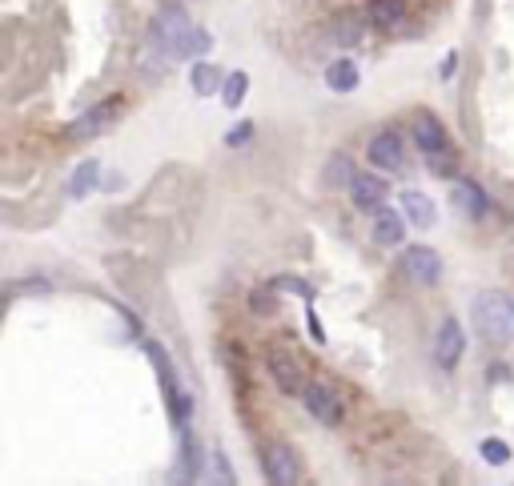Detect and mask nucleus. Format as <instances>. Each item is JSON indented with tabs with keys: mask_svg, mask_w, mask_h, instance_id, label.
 Here are the masks:
<instances>
[{
	"mask_svg": "<svg viewBox=\"0 0 514 486\" xmlns=\"http://www.w3.org/2000/svg\"><path fill=\"white\" fill-rule=\"evenodd\" d=\"M121 109H125V97H105V101H97L93 109H85L77 121H69L65 137H69V141H93L97 133H105V129L121 117Z\"/></svg>",
	"mask_w": 514,
	"mask_h": 486,
	"instance_id": "obj_5",
	"label": "nucleus"
},
{
	"mask_svg": "<svg viewBox=\"0 0 514 486\" xmlns=\"http://www.w3.org/2000/svg\"><path fill=\"white\" fill-rule=\"evenodd\" d=\"M153 45H161L169 57H197L209 49V33H201L181 5H165L153 21Z\"/></svg>",
	"mask_w": 514,
	"mask_h": 486,
	"instance_id": "obj_1",
	"label": "nucleus"
},
{
	"mask_svg": "<svg viewBox=\"0 0 514 486\" xmlns=\"http://www.w3.org/2000/svg\"><path fill=\"white\" fill-rule=\"evenodd\" d=\"M270 290H274V286H270ZM270 290H262V294H253V310H270V306H274Z\"/></svg>",
	"mask_w": 514,
	"mask_h": 486,
	"instance_id": "obj_27",
	"label": "nucleus"
},
{
	"mask_svg": "<svg viewBox=\"0 0 514 486\" xmlns=\"http://www.w3.org/2000/svg\"><path fill=\"white\" fill-rule=\"evenodd\" d=\"M402 274H406V282H414V286H438V282H442V258H438V250H430V246H410V250L402 254Z\"/></svg>",
	"mask_w": 514,
	"mask_h": 486,
	"instance_id": "obj_8",
	"label": "nucleus"
},
{
	"mask_svg": "<svg viewBox=\"0 0 514 486\" xmlns=\"http://www.w3.org/2000/svg\"><path fill=\"white\" fill-rule=\"evenodd\" d=\"M358 81H362V73H358V65H354L350 57H338V61L326 65V85H330L334 93H354Z\"/></svg>",
	"mask_w": 514,
	"mask_h": 486,
	"instance_id": "obj_18",
	"label": "nucleus"
},
{
	"mask_svg": "<svg viewBox=\"0 0 514 486\" xmlns=\"http://www.w3.org/2000/svg\"><path fill=\"white\" fill-rule=\"evenodd\" d=\"M97 181H101V161H81V165L73 169V177H69V197H73V201L89 197V193L97 189Z\"/></svg>",
	"mask_w": 514,
	"mask_h": 486,
	"instance_id": "obj_19",
	"label": "nucleus"
},
{
	"mask_svg": "<svg viewBox=\"0 0 514 486\" xmlns=\"http://www.w3.org/2000/svg\"><path fill=\"white\" fill-rule=\"evenodd\" d=\"M462 350H466V330L458 318H442L438 322V334H434V362L438 370H454L462 362Z\"/></svg>",
	"mask_w": 514,
	"mask_h": 486,
	"instance_id": "obj_10",
	"label": "nucleus"
},
{
	"mask_svg": "<svg viewBox=\"0 0 514 486\" xmlns=\"http://www.w3.org/2000/svg\"><path fill=\"white\" fill-rule=\"evenodd\" d=\"M454 73H458V53H446V61L438 65V77H442V81H450Z\"/></svg>",
	"mask_w": 514,
	"mask_h": 486,
	"instance_id": "obj_26",
	"label": "nucleus"
},
{
	"mask_svg": "<svg viewBox=\"0 0 514 486\" xmlns=\"http://www.w3.org/2000/svg\"><path fill=\"white\" fill-rule=\"evenodd\" d=\"M189 85H193V93H197V97H213V93H221L225 77H221L209 61H197V65L189 69Z\"/></svg>",
	"mask_w": 514,
	"mask_h": 486,
	"instance_id": "obj_20",
	"label": "nucleus"
},
{
	"mask_svg": "<svg viewBox=\"0 0 514 486\" xmlns=\"http://www.w3.org/2000/svg\"><path fill=\"white\" fill-rule=\"evenodd\" d=\"M266 366H270V378L278 382L282 394H302L306 390V370H302V362L286 346H274L266 354Z\"/></svg>",
	"mask_w": 514,
	"mask_h": 486,
	"instance_id": "obj_11",
	"label": "nucleus"
},
{
	"mask_svg": "<svg viewBox=\"0 0 514 486\" xmlns=\"http://www.w3.org/2000/svg\"><path fill=\"white\" fill-rule=\"evenodd\" d=\"M302 402H306V410H310V418L314 422H322V426H342V418H346V406H342V398H338V390L330 386V382H306V390H302Z\"/></svg>",
	"mask_w": 514,
	"mask_h": 486,
	"instance_id": "obj_6",
	"label": "nucleus"
},
{
	"mask_svg": "<svg viewBox=\"0 0 514 486\" xmlns=\"http://www.w3.org/2000/svg\"><path fill=\"white\" fill-rule=\"evenodd\" d=\"M450 201H454V209H462L470 221H482V217H486V209H490V201H486L482 185H474V181H466V177H458V181L450 185Z\"/></svg>",
	"mask_w": 514,
	"mask_h": 486,
	"instance_id": "obj_13",
	"label": "nucleus"
},
{
	"mask_svg": "<svg viewBox=\"0 0 514 486\" xmlns=\"http://www.w3.org/2000/svg\"><path fill=\"white\" fill-rule=\"evenodd\" d=\"M470 318H474V334L490 346H510L514 342V298L502 290H482L470 302Z\"/></svg>",
	"mask_w": 514,
	"mask_h": 486,
	"instance_id": "obj_2",
	"label": "nucleus"
},
{
	"mask_svg": "<svg viewBox=\"0 0 514 486\" xmlns=\"http://www.w3.org/2000/svg\"><path fill=\"white\" fill-rule=\"evenodd\" d=\"M245 93H249V77L237 69V73H229L225 77V85H221V101H225V109H237L241 101H245Z\"/></svg>",
	"mask_w": 514,
	"mask_h": 486,
	"instance_id": "obj_21",
	"label": "nucleus"
},
{
	"mask_svg": "<svg viewBox=\"0 0 514 486\" xmlns=\"http://www.w3.org/2000/svg\"><path fill=\"white\" fill-rule=\"evenodd\" d=\"M414 145H418L422 161H426L434 173H450V161H454L450 133H446V125H442L434 113H418V117H414Z\"/></svg>",
	"mask_w": 514,
	"mask_h": 486,
	"instance_id": "obj_3",
	"label": "nucleus"
},
{
	"mask_svg": "<svg viewBox=\"0 0 514 486\" xmlns=\"http://www.w3.org/2000/svg\"><path fill=\"white\" fill-rule=\"evenodd\" d=\"M366 17H370V25L374 29H398V25H406V0H370V9H366Z\"/></svg>",
	"mask_w": 514,
	"mask_h": 486,
	"instance_id": "obj_16",
	"label": "nucleus"
},
{
	"mask_svg": "<svg viewBox=\"0 0 514 486\" xmlns=\"http://www.w3.org/2000/svg\"><path fill=\"white\" fill-rule=\"evenodd\" d=\"M209 482H233V466L225 462V454L221 450H209V474H205Z\"/></svg>",
	"mask_w": 514,
	"mask_h": 486,
	"instance_id": "obj_24",
	"label": "nucleus"
},
{
	"mask_svg": "<svg viewBox=\"0 0 514 486\" xmlns=\"http://www.w3.org/2000/svg\"><path fill=\"white\" fill-rule=\"evenodd\" d=\"M366 25H370V17H362L358 9H346V13L334 21V41H338L342 49H350V45H358V41L366 37Z\"/></svg>",
	"mask_w": 514,
	"mask_h": 486,
	"instance_id": "obj_17",
	"label": "nucleus"
},
{
	"mask_svg": "<svg viewBox=\"0 0 514 486\" xmlns=\"http://www.w3.org/2000/svg\"><path fill=\"white\" fill-rule=\"evenodd\" d=\"M366 157L378 173H402L406 169V145H402V133L398 129H378L366 145Z\"/></svg>",
	"mask_w": 514,
	"mask_h": 486,
	"instance_id": "obj_7",
	"label": "nucleus"
},
{
	"mask_svg": "<svg viewBox=\"0 0 514 486\" xmlns=\"http://www.w3.org/2000/svg\"><path fill=\"white\" fill-rule=\"evenodd\" d=\"M262 474L274 486H294L302 478L298 474V458H294V450L286 442H266L262 446Z\"/></svg>",
	"mask_w": 514,
	"mask_h": 486,
	"instance_id": "obj_9",
	"label": "nucleus"
},
{
	"mask_svg": "<svg viewBox=\"0 0 514 486\" xmlns=\"http://www.w3.org/2000/svg\"><path fill=\"white\" fill-rule=\"evenodd\" d=\"M249 137H253V121H241L233 133H225V145H233V149H237V145H245Z\"/></svg>",
	"mask_w": 514,
	"mask_h": 486,
	"instance_id": "obj_25",
	"label": "nucleus"
},
{
	"mask_svg": "<svg viewBox=\"0 0 514 486\" xmlns=\"http://www.w3.org/2000/svg\"><path fill=\"white\" fill-rule=\"evenodd\" d=\"M358 177V169L350 165V157H334L330 165H326V181H330V189H350V181Z\"/></svg>",
	"mask_w": 514,
	"mask_h": 486,
	"instance_id": "obj_22",
	"label": "nucleus"
},
{
	"mask_svg": "<svg viewBox=\"0 0 514 486\" xmlns=\"http://www.w3.org/2000/svg\"><path fill=\"white\" fill-rule=\"evenodd\" d=\"M402 213H406V221L418 225V229H434V225H438V205L430 201V193L406 189V193H402Z\"/></svg>",
	"mask_w": 514,
	"mask_h": 486,
	"instance_id": "obj_15",
	"label": "nucleus"
},
{
	"mask_svg": "<svg viewBox=\"0 0 514 486\" xmlns=\"http://www.w3.org/2000/svg\"><path fill=\"white\" fill-rule=\"evenodd\" d=\"M406 213L390 209V205H378L374 209V221H370V237L378 241V246H402L406 241Z\"/></svg>",
	"mask_w": 514,
	"mask_h": 486,
	"instance_id": "obj_12",
	"label": "nucleus"
},
{
	"mask_svg": "<svg viewBox=\"0 0 514 486\" xmlns=\"http://www.w3.org/2000/svg\"><path fill=\"white\" fill-rule=\"evenodd\" d=\"M478 454H482V462H490V466H506V462H510V446H506L502 438H482V442H478Z\"/></svg>",
	"mask_w": 514,
	"mask_h": 486,
	"instance_id": "obj_23",
	"label": "nucleus"
},
{
	"mask_svg": "<svg viewBox=\"0 0 514 486\" xmlns=\"http://www.w3.org/2000/svg\"><path fill=\"white\" fill-rule=\"evenodd\" d=\"M350 201H354L358 209L374 213V209L386 201V181H382L378 173H358V177L350 181Z\"/></svg>",
	"mask_w": 514,
	"mask_h": 486,
	"instance_id": "obj_14",
	"label": "nucleus"
},
{
	"mask_svg": "<svg viewBox=\"0 0 514 486\" xmlns=\"http://www.w3.org/2000/svg\"><path fill=\"white\" fill-rule=\"evenodd\" d=\"M145 354L153 358V366H157V374H161V386H165V402H169V414H173V422H177V426H185V418H189V410H193V398H189V390L181 386V378H177V370H173L169 354H165L157 342H149V346H145Z\"/></svg>",
	"mask_w": 514,
	"mask_h": 486,
	"instance_id": "obj_4",
	"label": "nucleus"
}]
</instances>
